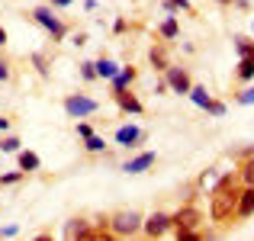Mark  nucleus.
Here are the masks:
<instances>
[{
	"label": "nucleus",
	"mask_w": 254,
	"mask_h": 241,
	"mask_svg": "<svg viewBox=\"0 0 254 241\" xmlns=\"http://www.w3.org/2000/svg\"><path fill=\"white\" fill-rule=\"evenodd\" d=\"M0 151H3V155H16L19 151V138L16 135H3L0 138Z\"/></svg>",
	"instance_id": "nucleus-22"
},
{
	"label": "nucleus",
	"mask_w": 254,
	"mask_h": 241,
	"mask_svg": "<svg viewBox=\"0 0 254 241\" xmlns=\"http://www.w3.org/2000/svg\"><path fill=\"white\" fill-rule=\"evenodd\" d=\"M155 161H158V155L155 151H142V155H135V158H129L123 164V171L126 174H145L148 167H155Z\"/></svg>",
	"instance_id": "nucleus-11"
},
{
	"label": "nucleus",
	"mask_w": 254,
	"mask_h": 241,
	"mask_svg": "<svg viewBox=\"0 0 254 241\" xmlns=\"http://www.w3.org/2000/svg\"><path fill=\"white\" fill-rule=\"evenodd\" d=\"M62 238H68V241H74V238H93V229H90L87 219H68L64 229H62Z\"/></svg>",
	"instance_id": "nucleus-10"
},
{
	"label": "nucleus",
	"mask_w": 254,
	"mask_h": 241,
	"mask_svg": "<svg viewBox=\"0 0 254 241\" xmlns=\"http://www.w3.org/2000/svg\"><path fill=\"white\" fill-rule=\"evenodd\" d=\"M77 135H81V138H87V135H93V129H90L87 122H77Z\"/></svg>",
	"instance_id": "nucleus-30"
},
{
	"label": "nucleus",
	"mask_w": 254,
	"mask_h": 241,
	"mask_svg": "<svg viewBox=\"0 0 254 241\" xmlns=\"http://www.w3.org/2000/svg\"><path fill=\"white\" fill-rule=\"evenodd\" d=\"M158 32H161V39H177V36H180V23H177V16H174V13H168V19L158 26Z\"/></svg>",
	"instance_id": "nucleus-17"
},
{
	"label": "nucleus",
	"mask_w": 254,
	"mask_h": 241,
	"mask_svg": "<svg viewBox=\"0 0 254 241\" xmlns=\"http://www.w3.org/2000/svg\"><path fill=\"white\" fill-rule=\"evenodd\" d=\"M235 216H238V219H251V216H254V186H248V183H245L242 190H238Z\"/></svg>",
	"instance_id": "nucleus-12"
},
{
	"label": "nucleus",
	"mask_w": 254,
	"mask_h": 241,
	"mask_svg": "<svg viewBox=\"0 0 254 241\" xmlns=\"http://www.w3.org/2000/svg\"><path fill=\"white\" fill-rule=\"evenodd\" d=\"M235 103H238V106H254V84L245 87L242 93H235Z\"/></svg>",
	"instance_id": "nucleus-24"
},
{
	"label": "nucleus",
	"mask_w": 254,
	"mask_h": 241,
	"mask_svg": "<svg viewBox=\"0 0 254 241\" xmlns=\"http://www.w3.org/2000/svg\"><path fill=\"white\" fill-rule=\"evenodd\" d=\"M216 3H225V6H229V3H232V0H216Z\"/></svg>",
	"instance_id": "nucleus-36"
},
{
	"label": "nucleus",
	"mask_w": 254,
	"mask_h": 241,
	"mask_svg": "<svg viewBox=\"0 0 254 241\" xmlns=\"http://www.w3.org/2000/svg\"><path fill=\"white\" fill-rule=\"evenodd\" d=\"M145 138H148V132H145L142 125H119L116 135H113V142L123 145V148H138Z\"/></svg>",
	"instance_id": "nucleus-7"
},
{
	"label": "nucleus",
	"mask_w": 254,
	"mask_h": 241,
	"mask_svg": "<svg viewBox=\"0 0 254 241\" xmlns=\"http://www.w3.org/2000/svg\"><path fill=\"white\" fill-rule=\"evenodd\" d=\"M206 113H209V116H216V119H222V116H225V103L209 100V103H206Z\"/></svg>",
	"instance_id": "nucleus-26"
},
{
	"label": "nucleus",
	"mask_w": 254,
	"mask_h": 241,
	"mask_svg": "<svg viewBox=\"0 0 254 241\" xmlns=\"http://www.w3.org/2000/svg\"><path fill=\"white\" fill-rule=\"evenodd\" d=\"M238 177H242V183L254 186V155L245 158V164H242V171H238Z\"/></svg>",
	"instance_id": "nucleus-21"
},
{
	"label": "nucleus",
	"mask_w": 254,
	"mask_h": 241,
	"mask_svg": "<svg viewBox=\"0 0 254 241\" xmlns=\"http://www.w3.org/2000/svg\"><path fill=\"white\" fill-rule=\"evenodd\" d=\"M6 39H10V36H6V29H3V26H0V49H3V45H6Z\"/></svg>",
	"instance_id": "nucleus-33"
},
{
	"label": "nucleus",
	"mask_w": 254,
	"mask_h": 241,
	"mask_svg": "<svg viewBox=\"0 0 254 241\" xmlns=\"http://www.w3.org/2000/svg\"><path fill=\"white\" fill-rule=\"evenodd\" d=\"M142 232L148 238H164L171 232V216L168 212H151L148 219H142Z\"/></svg>",
	"instance_id": "nucleus-8"
},
{
	"label": "nucleus",
	"mask_w": 254,
	"mask_h": 241,
	"mask_svg": "<svg viewBox=\"0 0 254 241\" xmlns=\"http://www.w3.org/2000/svg\"><path fill=\"white\" fill-rule=\"evenodd\" d=\"M235 52H238V58L254 55V39H248V36H235Z\"/></svg>",
	"instance_id": "nucleus-19"
},
{
	"label": "nucleus",
	"mask_w": 254,
	"mask_h": 241,
	"mask_svg": "<svg viewBox=\"0 0 254 241\" xmlns=\"http://www.w3.org/2000/svg\"><path fill=\"white\" fill-rule=\"evenodd\" d=\"M26 177V171H10V174H0V186H13Z\"/></svg>",
	"instance_id": "nucleus-25"
},
{
	"label": "nucleus",
	"mask_w": 254,
	"mask_h": 241,
	"mask_svg": "<svg viewBox=\"0 0 254 241\" xmlns=\"http://www.w3.org/2000/svg\"><path fill=\"white\" fill-rule=\"evenodd\" d=\"M106 225H110L113 238H135L138 232H142V216H138L135 209H119Z\"/></svg>",
	"instance_id": "nucleus-3"
},
{
	"label": "nucleus",
	"mask_w": 254,
	"mask_h": 241,
	"mask_svg": "<svg viewBox=\"0 0 254 241\" xmlns=\"http://www.w3.org/2000/svg\"><path fill=\"white\" fill-rule=\"evenodd\" d=\"M68 3H74V0H52V6H68Z\"/></svg>",
	"instance_id": "nucleus-35"
},
{
	"label": "nucleus",
	"mask_w": 254,
	"mask_h": 241,
	"mask_svg": "<svg viewBox=\"0 0 254 241\" xmlns=\"http://www.w3.org/2000/svg\"><path fill=\"white\" fill-rule=\"evenodd\" d=\"M113 100H116V106L126 113V116H142V113H145L142 100H138L129 87H126V90H113Z\"/></svg>",
	"instance_id": "nucleus-9"
},
{
	"label": "nucleus",
	"mask_w": 254,
	"mask_h": 241,
	"mask_svg": "<svg viewBox=\"0 0 254 241\" xmlns=\"http://www.w3.org/2000/svg\"><path fill=\"white\" fill-rule=\"evenodd\" d=\"M6 129H10V119H3V116H0V132H6Z\"/></svg>",
	"instance_id": "nucleus-34"
},
{
	"label": "nucleus",
	"mask_w": 254,
	"mask_h": 241,
	"mask_svg": "<svg viewBox=\"0 0 254 241\" xmlns=\"http://www.w3.org/2000/svg\"><path fill=\"white\" fill-rule=\"evenodd\" d=\"M187 97H190L193 103L199 106V110H206V103H209V100H212V97H209V90H206L203 84H193V87H190V93H187Z\"/></svg>",
	"instance_id": "nucleus-18"
},
{
	"label": "nucleus",
	"mask_w": 254,
	"mask_h": 241,
	"mask_svg": "<svg viewBox=\"0 0 254 241\" xmlns=\"http://www.w3.org/2000/svg\"><path fill=\"white\" fill-rule=\"evenodd\" d=\"M113 32H116V36H119V32H126V19H123V16L113 19Z\"/></svg>",
	"instance_id": "nucleus-31"
},
{
	"label": "nucleus",
	"mask_w": 254,
	"mask_h": 241,
	"mask_svg": "<svg viewBox=\"0 0 254 241\" xmlns=\"http://www.w3.org/2000/svg\"><path fill=\"white\" fill-rule=\"evenodd\" d=\"M84 148L90 151V155H100V151H106L103 135H97V132H93V135H87V138H84Z\"/></svg>",
	"instance_id": "nucleus-20"
},
{
	"label": "nucleus",
	"mask_w": 254,
	"mask_h": 241,
	"mask_svg": "<svg viewBox=\"0 0 254 241\" xmlns=\"http://www.w3.org/2000/svg\"><path fill=\"white\" fill-rule=\"evenodd\" d=\"M164 84H168V90L187 97L190 87H193V80H190V74H187V68H174V64H168V68H164Z\"/></svg>",
	"instance_id": "nucleus-6"
},
{
	"label": "nucleus",
	"mask_w": 254,
	"mask_h": 241,
	"mask_svg": "<svg viewBox=\"0 0 254 241\" xmlns=\"http://www.w3.org/2000/svg\"><path fill=\"white\" fill-rule=\"evenodd\" d=\"M97 110H100V103L93 97H87V93H68V97H64V113H68L71 119H87Z\"/></svg>",
	"instance_id": "nucleus-5"
},
{
	"label": "nucleus",
	"mask_w": 254,
	"mask_h": 241,
	"mask_svg": "<svg viewBox=\"0 0 254 241\" xmlns=\"http://www.w3.org/2000/svg\"><path fill=\"white\" fill-rule=\"evenodd\" d=\"M199 225H203V212L196 209V206H184V209H177L171 216V229L174 235L180 241H199Z\"/></svg>",
	"instance_id": "nucleus-2"
},
{
	"label": "nucleus",
	"mask_w": 254,
	"mask_h": 241,
	"mask_svg": "<svg viewBox=\"0 0 254 241\" xmlns=\"http://www.w3.org/2000/svg\"><path fill=\"white\" fill-rule=\"evenodd\" d=\"M235 77L242 80V84H251V80H254V55L238 58V71H235Z\"/></svg>",
	"instance_id": "nucleus-16"
},
{
	"label": "nucleus",
	"mask_w": 254,
	"mask_h": 241,
	"mask_svg": "<svg viewBox=\"0 0 254 241\" xmlns=\"http://www.w3.org/2000/svg\"><path fill=\"white\" fill-rule=\"evenodd\" d=\"M135 77H138V71L132 68V64H129V68H119L116 74L110 77V87H113V90H126V87L135 84Z\"/></svg>",
	"instance_id": "nucleus-13"
},
{
	"label": "nucleus",
	"mask_w": 254,
	"mask_h": 241,
	"mask_svg": "<svg viewBox=\"0 0 254 241\" xmlns=\"http://www.w3.org/2000/svg\"><path fill=\"white\" fill-rule=\"evenodd\" d=\"M81 77L90 84V80H97V68H93V61H84L81 64Z\"/></svg>",
	"instance_id": "nucleus-27"
},
{
	"label": "nucleus",
	"mask_w": 254,
	"mask_h": 241,
	"mask_svg": "<svg viewBox=\"0 0 254 241\" xmlns=\"http://www.w3.org/2000/svg\"><path fill=\"white\" fill-rule=\"evenodd\" d=\"M0 80H10V68H6V61H0Z\"/></svg>",
	"instance_id": "nucleus-32"
},
{
	"label": "nucleus",
	"mask_w": 254,
	"mask_h": 241,
	"mask_svg": "<svg viewBox=\"0 0 254 241\" xmlns=\"http://www.w3.org/2000/svg\"><path fill=\"white\" fill-rule=\"evenodd\" d=\"M93 68H97V77H103V80H110L113 74L119 71V64L113 61V58H106V55H100L97 61H93Z\"/></svg>",
	"instance_id": "nucleus-15"
},
{
	"label": "nucleus",
	"mask_w": 254,
	"mask_h": 241,
	"mask_svg": "<svg viewBox=\"0 0 254 241\" xmlns=\"http://www.w3.org/2000/svg\"><path fill=\"white\" fill-rule=\"evenodd\" d=\"M32 61H36V68H39V74H42V77L49 74V68H45V58L39 55V52H36V55H32Z\"/></svg>",
	"instance_id": "nucleus-29"
},
{
	"label": "nucleus",
	"mask_w": 254,
	"mask_h": 241,
	"mask_svg": "<svg viewBox=\"0 0 254 241\" xmlns=\"http://www.w3.org/2000/svg\"><path fill=\"white\" fill-rule=\"evenodd\" d=\"M251 32H254V23H251Z\"/></svg>",
	"instance_id": "nucleus-37"
},
{
	"label": "nucleus",
	"mask_w": 254,
	"mask_h": 241,
	"mask_svg": "<svg viewBox=\"0 0 254 241\" xmlns=\"http://www.w3.org/2000/svg\"><path fill=\"white\" fill-rule=\"evenodd\" d=\"M32 19H36V23L52 36V42H62V39L68 36V26L52 13V6H36V10H32Z\"/></svg>",
	"instance_id": "nucleus-4"
},
{
	"label": "nucleus",
	"mask_w": 254,
	"mask_h": 241,
	"mask_svg": "<svg viewBox=\"0 0 254 241\" xmlns=\"http://www.w3.org/2000/svg\"><path fill=\"white\" fill-rule=\"evenodd\" d=\"M19 235V225H3L0 229V238H16Z\"/></svg>",
	"instance_id": "nucleus-28"
},
{
	"label": "nucleus",
	"mask_w": 254,
	"mask_h": 241,
	"mask_svg": "<svg viewBox=\"0 0 254 241\" xmlns=\"http://www.w3.org/2000/svg\"><path fill=\"white\" fill-rule=\"evenodd\" d=\"M238 174H222L209 190V216L212 222H225L235 216V203H238Z\"/></svg>",
	"instance_id": "nucleus-1"
},
{
	"label": "nucleus",
	"mask_w": 254,
	"mask_h": 241,
	"mask_svg": "<svg viewBox=\"0 0 254 241\" xmlns=\"http://www.w3.org/2000/svg\"><path fill=\"white\" fill-rule=\"evenodd\" d=\"M148 58H151V64H155L158 71H164V68L171 64V61H168V55H164V49H151V55H148Z\"/></svg>",
	"instance_id": "nucleus-23"
},
{
	"label": "nucleus",
	"mask_w": 254,
	"mask_h": 241,
	"mask_svg": "<svg viewBox=\"0 0 254 241\" xmlns=\"http://www.w3.org/2000/svg\"><path fill=\"white\" fill-rule=\"evenodd\" d=\"M16 164H19V171L32 174V171H39V167H42V161H39L36 151H16Z\"/></svg>",
	"instance_id": "nucleus-14"
}]
</instances>
